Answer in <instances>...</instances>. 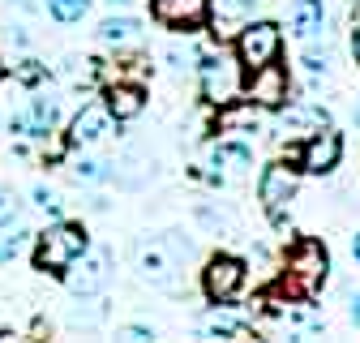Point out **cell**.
<instances>
[{
  "mask_svg": "<svg viewBox=\"0 0 360 343\" xmlns=\"http://www.w3.org/2000/svg\"><path fill=\"white\" fill-rule=\"evenodd\" d=\"M18 82H26V86L48 82V65H43V60H22L18 65Z\"/></svg>",
  "mask_w": 360,
  "mask_h": 343,
  "instance_id": "26",
  "label": "cell"
},
{
  "mask_svg": "<svg viewBox=\"0 0 360 343\" xmlns=\"http://www.w3.org/2000/svg\"><path fill=\"white\" fill-rule=\"evenodd\" d=\"M86 249H90L86 224H77V219H56L48 232L34 236V271H43V275H65Z\"/></svg>",
  "mask_w": 360,
  "mask_h": 343,
  "instance_id": "1",
  "label": "cell"
},
{
  "mask_svg": "<svg viewBox=\"0 0 360 343\" xmlns=\"http://www.w3.org/2000/svg\"><path fill=\"white\" fill-rule=\"evenodd\" d=\"M202 335L206 339H253V326L240 322V318H232L228 305H214V313L202 318Z\"/></svg>",
  "mask_w": 360,
  "mask_h": 343,
  "instance_id": "18",
  "label": "cell"
},
{
  "mask_svg": "<svg viewBox=\"0 0 360 343\" xmlns=\"http://www.w3.org/2000/svg\"><path fill=\"white\" fill-rule=\"evenodd\" d=\"M34 232H13V236H0V266L5 262H13V257L26 249V240H30Z\"/></svg>",
  "mask_w": 360,
  "mask_h": 343,
  "instance_id": "24",
  "label": "cell"
},
{
  "mask_svg": "<svg viewBox=\"0 0 360 343\" xmlns=\"http://www.w3.org/2000/svg\"><path fill=\"white\" fill-rule=\"evenodd\" d=\"M60 124V99L52 95H30L22 112L9 116V134L22 142H48Z\"/></svg>",
  "mask_w": 360,
  "mask_h": 343,
  "instance_id": "9",
  "label": "cell"
},
{
  "mask_svg": "<svg viewBox=\"0 0 360 343\" xmlns=\"http://www.w3.org/2000/svg\"><path fill=\"white\" fill-rule=\"evenodd\" d=\"M356 129H360V103H356Z\"/></svg>",
  "mask_w": 360,
  "mask_h": 343,
  "instance_id": "35",
  "label": "cell"
},
{
  "mask_svg": "<svg viewBox=\"0 0 360 343\" xmlns=\"http://www.w3.org/2000/svg\"><path fill=\"white\" fill-rule=\"evenodd\" d=\"M347 318H352V326H360V292L347 300Z\"/></svg>",
  "mask_w": 360,
  "mask_h": 343,
  "instance_id": "29",
  "label": "cell"
},
{
  "mask_svg": "<svg viewBox=\"0 0 360 343\" xmlns=\"http://www.w3.org/2000/svg\"><path fill=\"white\" fill-rule=\"evenodd\" d=\"M99 43H108V48H129V43H138L142 39V22L138 18H129V13H112L99 22Z\"/></svg>",
  "mask_w": 360,
  "mask_h": 343,
  "instance_id": "17",
  "label": "cell"
},
{
  "mask_svg": "<svg viewBox=\"0 0 360 343\" xmlns=\"http://www.w3.org/2000/svg\"><path fill=\"white\" fill-rule=\"evenodd\" d=\"M198 86H202V99H210V103H228V99H236L240 95V65H236V56H228V52H198Z\"/></svg>",
  "mask_w": 360,
  "mask_h": 343,
  "instance_id": "5",
  "label": "cell"
},
{
  "mask_svg": "<svg viewBox=\"0 0 360 343\" xmlns=\"http://www.w3.org/2000/svg\"><path fill=\"white\" fill-rule=\"evenodd\" d=\"M236 65L240 73H253L270 60L283 56V26L279 22H266V18H249L240 30H236Z\"/></svg>",
  "mask_w": 360,
  "mask_h": 343,
  "instance_id": "4",
  "label": "cell"
},
{
  "mask_svg": "<svg viewBox=\"0 0 360 343\" xmlns=\"http://www.w3.org/2000/svg\"><path fill=\"white\" fill-rule=\"evenodd\" d=\"M245 279H249L245 257L214 253L210 262H206V271H202V292H206L210 305H232V300L240 296V287H245Z\"/></svg>",
  "mask_w": 360,
  "mask_h": 343,
  "instance_id": "8",
  "label": "cell"
},
{
  "mask_svg": "<svg viewBox=\"0 0 360 343\" xmlns=\"http://www.w3.org/2000/svg\"><path fill=\"white\" fill-rule=\"evenodd\" d=\"M150 13L167 30L193 34V30H202L210 22V0H150Z\"/></svg>",
  "mask_w": 360,
  "mask_h": 343,
  "instance_id": "12",
  "label": "cell"
},
{
  "mask_svg": "<svg viewBox=\"0 0 360 343\" xmlns=\"http://www.w3.org/2000/svg\"><path fill=\"white\" fill-rule=\"evenodd\" d=\"M210 167L219 172H245V167H253V146L249 142H236V138H223L214 150H210Z\"/></svg>",
  "mask_w": 360,
  "mask_h": 343,
  "instance_id": "19",
  "label": "cell"
},
{
  "mask_svg": "<svg viewBox=\"0 0 360 343\" xmlns=\"http://www.w3.org/2000/svg\"><path fill=\"white\" fill-rule=\"evenodd\" d=\"M292 34L296 39H318L326 30V5L322 0H292Z\"/></svg>",
  "mask_w": 360,
  "mask_h": 343,
  "instance_id": "16",
  "label": "cell"
},
{
  "mask_svg": "<svg viewBox=\"0 0 360 343\" xmlns=\"http://www.w3.org/2000/svg\"><path fill=\"white\" fill-rule=\"evenodd\" d=\"M257 124H262V116H257V108L249 103V99H228V103H219V129L223 134H257Z\"/></svg>",
  "mask_w": 360,
  "mask_h": 343,
  "instance_id": "15",
  "label": "cell"
},
{
  "mask_svg": "<svg viewBox=\"0 0 360 343\" xmlns=\"http://www.w3.org/2000/svg\"><path fill=\"white\" fill-rule=\"evenodd\" d=\"M352 60H356V65H360V22H356V26H352Z\"/></svg>",
  "mask_w": 360,
  "mask_h": 343,
  "instance_id": "30",
  "label": "cell"
},
{
  "mask_svg": "<svg viewBox=\"0 0 360 343\" xmlns=\"http://www.w3.org/2000/svg\"><path fill=\"white\" fill-rule=\"evenodd\" d=\"M103 5H108V9H124V5H129V0H103Z\"/></svg>",
  "mask_w": 360,
  "mask_h": 343,
  "instance_id": "32",
  "label": "cell"
},
{
  "mask_svg": "<svg viewBox=\"0 0 360 343\" xmlns=\"http://www.w3.org/2000/svg\"><path fill=\"white\" fill-rule=\"evenodd\" d=\"M43 9H48V18L60 22V26H77L90 13V0H43Z\"/></svg>",
  "mask_w": 360,
  "mask_h": 343,
  "instance_id": "20",
  "label": "cell"
},
{
  "mask_svg": "<svg viewBox=\"0 0 360 343\" xmlns=\"http://www.w3.org/2000/svg\"><path fill=\"white\" fill-rule=\"evenodd\" d=\"M108 134H112V116H108V108H103V103H82V112L69 120L65 142H69L73 150H82V146L103 142Z\"/></svg>",
  "mask_w": 360,
  "mask_h": 343,
  "instance_id": "13",
  "label": "cell"
},
{
  "mask_svg": "<svg viewBox=\"0 0 360 343\" xmlns=\"http://www.w3.org/2000/svg\"><path fill=\"white\" fill-rule=\"evenodd\" d=\"M330 60H335L330 48H322V52H318V48H309V52H304V69H309L313 77H318V73H330Z\"/></svg>",
  "mask_w": 360,
  "mask_h": 343,
  "instance_id": "27",
  "label": "cell"
},
{
  "mask_svg": "<svg viewBox=\"0 0 360 343\" xmlns=\"http://www.w3.org/2000/svg\"><path fill=\"white\" fill-rule=\"evenodd\" d=\"M13 5H18V9H34V5H39V0H13Z\"/></svg>",
  "mask_w": 360,
  "mask_h": 343,
  "instance_id": "33",
  "label": "cell"
},
{
  "mask_svg": "<svg viewBox=\"0 0 360 343\" xmlns=\"http://www.w3.org/2000/svg\"><path fill=\"white\" fill-rule=\"evenodd\" d=\"M22 214V202H18V193L13 189H0V232H5L13 219Z\"/></svg>",
  "mask_w": 360,
  "mask_h": 343,
  "instance_id": "25",
  "label": "cell"
},
{
  "mask_svg": "<svg viewBox=\"0 0 360 343\" xmlns=\"http://www.w3.org/2000/svg\"><path fill=\"white\" fill-rule=\"evenodd\" d=\"M300 163H288V159H275V163H266L262 167V181H257V202L270 210V219H275L283 228V206L296 198L300 189Z\"/></svg>",
  "mask_w": 360,
  "mask_h": 343,
  "instance_id": "7",
  "label": "cell"
},
{
  "mask_svg": "<svg viewBox=\"0 0 360 343\" xmlns=\"http://www.w3.org/2000/svg\"><path fill=\"white\" fill-rule=\"evenodd\" d=\"M73 176H77V181H86V185L108 181V176H112V163H103V159H82V163L73 167Z\"/></svg>",
  "mask_w": 360,
  "mask_h": 343,
  "instance_id": "23",
  "label": "cell"
},
{
  "mask_svg": "<svg viewBox=\"0 0 360 343\" xmlns=\"http://www.w3.org/2000/svg\"><path fill=\"white\" fill-rule=\"evenodd\" d=\"M339 163H343V134L330 124L313 129V138L300 146V172H309V176H330Z\"/></svg>",
  "mask_w": 360,
  "mask_h": 343,
  "instance_id": "11",
  "label": "cell"
},
{
  "mask_svg": "<svg viewBox=\"0 0 360 343\" xmlns=\"http://www.w3.org/2000/svg\"><path fill=\"white\" fill-rule=\"evenodd\" d=\"M283 279H288L292 292L313 296V292L330 279V253H326V245L313 240V236H300L288 249V257H283Z\"/></svg>",
  "mask_w": 360,
  "mask_h": 343,
  "instance_id": "3",
  "label": "cell"
},
{
  "mask_svg": "<svg viewBox=\"0 0 360 343\" xmlns=\"http://www.w3.org/2000/svg\"><path fill=\"white\" fill-rule=\"evenodd\" d=\"M288 91H292V82H288V69L279 60H270V65H262V69H253V73L240 77V95L253 108H283Z\"/></svg>",
  "mask_w": 360,
  "mask_h": 343,
  "instance_id": "10",
  "label": "cell"
},
{
  "mask_svg": "<svg viewBox=\"0 0 360 343\" xmlns=\"http://www.w3.org/2000/svg\"><path fill=\"white\" fill-rule=\"evenodd\" d=\"M120 339L142 343V339H155V330H150V326H124V330H120Z\"/></svg>",
  "mask_w": 360,
  "mask_h": 343,
  "instance_id": "28",
  "label": "cell"
},
{
  "mask_svg": "<svg viewBox=\"0 0 360 343\" xmlns=\"http://www.w3.org/2000/svg\"><path fill=\"white\" fill-rule=\"evenodd\" d=\"M283 124H313V129H322L326 124V108H288L283 112Z\"/></svg>",
  "mask_w": 360,
  "mask_h": 343,
  "instance_id": "22",
  "label": "cell"
},
{
  "mask_svg": "<svg viewBox=\"0 0 360 343\" xmlns=\"http://www.w3.org/2000/svg\"><path fill=\"white\" fill-rule=\"evenodd\" d=\"M189 240H180L176 232L159 236V240H142L138 245V271L150 287L159 292H180V266H185L189 257Z\"/></svg>",
  "mask_w": 360,
  "mask_h": 343,
  "instance_id": "2",
  "label": "cell"
},
{
  "mask_svg": "<svg viewBox=\"0 0 360 343\" xmlns=\"http://www.w3.org/2000/svg\"><path fill=\"white\" fill-rule=\"evenodd\" d=\"M103 108L108 116L120 124V120H133V116H142L146 112V91L138 82H112L108 91H103Z\"/></svg>",
  "mask_w": 360,
  "mask_h": 343,
  "instance_id": "14",
  "label": "cell"
},
{
  "mask_svg": "<svg viewBox=\"0 0 360 343\" xmlns=\"http://www.w3.org/2000/svg\"><path fill=\"white\" fill-rule=\"evenodd\" d=\"M5 77H9V65H5V60H0V82H5Z\"/></svg>",
  "mask_w": 360,
  "mask_h": 343,
  "instance_id": "34",
  "label": "cell"
},
{
  "mask_svg": "<svg viewBox=\"0 0 360 343\" xmlns=\"http://www.w3.org/2000/svg\"><path fill=\"white\" fill-rule=\"evenodd\" d=\"M257 9H262V0H219V13L232 22H249L257 18Z\"/></svg>",
  "mask_w": 360,
  "mask_h": 343,
  "instance_id": "21",
  "label": "cell"
},
{
  "mask_svg": "<svg viewBox=\"0 0 360 343\" xmlns=\"http://www.w3.org/2000/svg\"><path fill=\"white\" fill-rule=\"evenodd\" d=\"M352 257H356V266H360V232L352 236Z\"/></svg>",
  "mask_w": 360,
  "mask_h": 343,
  "instance_id": "31",
  "label": "cell"
},
{
  "mask_svg": "<svg viewBox=\"0 0 360 343\" xmlns=\"http://www.w3.org/2000/svg\"><path fill=\"white\" fill-rule=\"evenodd\" d=\"M60 279L69 283V292H73L77 300H99L103 287L112 283V249H103V245L90 240V249L77 257V262H73Z\"/></svg>",
  "mask_w": 360,
  "mask_h": 343,
  "instance_id": "6",
  "label": "cell"
}]
</instances>
